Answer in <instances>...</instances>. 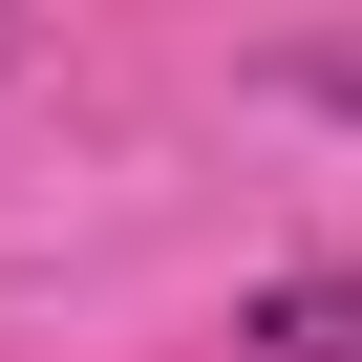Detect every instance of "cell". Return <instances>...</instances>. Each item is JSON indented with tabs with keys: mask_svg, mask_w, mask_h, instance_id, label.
I'll use <instances>...</instances> for the list:
<instances>
[{
	"mask_svg": "<svg viewBox=\"0 0 362 362\" xmlns=\"http://www.w3.org/2000/svg\"><path fill=\"white\" fill-rule=\"evenodd\" d=\"M256 362H362V277H256Z\"/></svg>",
	"mask_w": 362,
	"mask_h": 362,
	"instance_id": "obj_1",
	"label": "cell"
},
{
	"mask_svg": "<svg viewBox=\"0 0 362 362\" xmlns=\"http://www.w3.org/2000/svg\"><path fill=\"white\" fill-rule=\"evenodd\" d=\"M277 86H298V107H341V128H362V43H277Z\"/></svg>",
	"mask_w": 362,
	"mask_h": 362,
	"instance_id": "obj_2",
	"label": "cell"
},
{
	"mask_svg": "<svg viewBox=\"0 0 362 362\" xmlns=\"http://www.w3.org/2000/svg\"><path fill=\"white\" fill-rule=\"evenodd\" d=\"M0 64H22V22H0Z\"/></svg>",
	"mask_w": 362,
	"mask_h": 362,
	"instance_id": "obj_3",
	"label": "cell"
}]
</instances>
